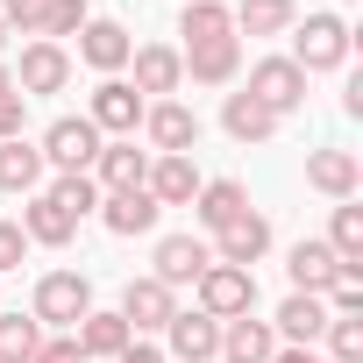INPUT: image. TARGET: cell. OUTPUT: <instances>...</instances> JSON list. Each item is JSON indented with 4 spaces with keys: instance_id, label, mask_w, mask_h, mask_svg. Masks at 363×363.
Returning a JSON list of instances; mask_svg holds the SVG:
<instances>
[{
    "instance_id": "cell-12",
    "label": "cell",
    "mask_w": 363,
    "mask_h": 363,
    "mask_svg": "<svg viewBox=\"0 0 363 363\" xmlns=\"http://www.w3.org/2000/svg\"><path fill=\"white\" fill-rule=\"evenodd\" d=\"M143 107H150V100H143L128 79H100L93 100H86V121H93L100 135H135V128H143Z\"/></svg>"
},
{
    "instance_id": "cell-26",
    "label": "cell",
    "mask_w": 363,
    "mask_h": 363,
    "mask_svg": "<svg viewBox=\"0 0 363 363\" xmlns=\"http://www.w3.org/2000/svg\"><path fill=\"white\" fill-rule=\"evenodd\" d=\"M178 36H186V50H200V43H235L228 0H186V8H178Z\"/></svg>"
},
{
    "instance_id": "cell-11",
    "label": "cell",
    "mask_w": 363,
    "mask_h": 363,
    "mask_svg": "<svg viewBox=\"0 0 363 363\" xmlns=\"http://www.w3.org/2000/svg\"><path fill=\"white\" fill-rule=\"evenodd\" d=\"M128 57H135V36H128L114 15H93V22L79 29V65H93L100 79H121Z\"/></svg>"
},
{
    "instance_id": "cell-4",
    "label": "cell",
    "mask_w": 363,
    "mask_h": 363,
    "mask_svg": "<svg viewBox=\"0 0 363 363\" xmlns=\"http://www.w3.org/2000/svg\"><path fill=\"white\" fill-rule=\"evenodd\" d=\"M100 143H107V135H100V128H93L86 114H57V121L43 128V143H36V150H43V164H50V171L65 178V171H93Z\"/></svg>"
},
{
    "instance_id": "cell-7",
    "label": "cell",
    "mask_w": 363,
    "mask_h": 363,
    "mask_svg": "<svg viewBox=\"0 0 363 363\" xmlns=\"http://www.w3.org/2000/svg\"><path fill=\"white\" fill-rule=\"evenodd\" d=\"M72 86V50L65 43H22V65H15V93L22 100H50V93H65Z\"/></svg>"
},
{
    "instance_id": "cell-10",
    "label": "cell",
    "mask_w": 363,
    "mask_h": 363,
    "mask_svg": "<svg viewBox=\"0 0 363 363\" xmlns=\"http://www.w3.org/2000/svg\"><path fill=\"white\" fill-rule=\"evenodd\" d=\"M207 264H214V242H207V235H164V242L150 250V278L171 285V292H178V285H200Z\"/></svg>"
},
{
    "instance_id": "cell-17",
    "label": "cell",
    "mask_w": 363,
    "mask_h": 363,
    "mask_svg": "<svg viewBox=\"0 0 363 363\" xmlns=\"http://www.w3.org/2000/svg\"><path fill=\"white\" fill-rule=\"evenodd\" d=\"M143 193H150L157 207H193V193H200V164H193V157H150Z\"/></svg>"
},
{
    "instance_id": "cell-39",
    "label": "cell",
    "mask_w": 363,
    "mask_h": 363,
    "mask_svg": "<svg viewBox=\"0 0 363 363\" xmlns=\"http://www.w3.org/2000/svg\"><path fill=\"white\" fill-rule=\"evenodd\" d=\"M36 363H86V356H79V342H72V335H43Z\"/></svg>"
},
{
    "instance_id": "cell-21",
    "label": "cell",
    "mask_w": 363,
    "mask_h": 363,
    "mask_svg": "<svg viewBox=\"0 0 363 363\" xmlns=\"http://www.w3.org/2000/svg\"><path fill=\"white\" fill-rule=\"evenodd\" d=\"M72 342H79V356H86V363H114V356H121V349H128L135 335H128V320H121V313L93 306V313H86V320L72 328Z\"/></svg>"
},
{
    "instance_id": "cell-32",
    "label": "cell",
    "mask_w": 363,
    "mask_h": 363,
    "mask_svg": "<svg viewBox=\"0 0 363 363\" xmlns=\"http://www.w3.org/2000/svg\"><path fill=\"white\" fill-rule=\"evenodd\" d=\"M43 193H50V200H57V207H65L72 221H86V214H100V186H93L86 171H65V178H50Z\"/></svg>"
},
{
    "instance_id": "cell-38",
    "label": "cell",
    "mask_w": 363,
    "mask_h": 363,
    "mask_svg": "<svg viewBox=\"0 0 363 363\" xmlns=\"http://www.w3.org/2000/svg\"><path fill=\"white\" fill-rule=\"evenodd\" d=\"M22 128H29V100H22V93H8V100H0V143H15Z\"/></svg>"
},
{
    "instance_id": "cell-24",
    "label": "cell",
    "mask_w": 363,
    "mask_h": 363,
    "mask_svg": "<svg viewBox=\"0 0 363 363\" xmlns=\"http://www.w3.org/2000/svg\"><path fill=\"white\" fill-rule=\"evenodd\" d=\"M335 271H342V264H335V250H328L320 235L292 242V257H285V278H292V292H313V299L335 285Z\"/></svg>"
},
{
    "instance_id": "cell-28",
    "label": "cell",
    "mask_w": 363,
    "mask_h": 363,
    "mask_svg": "<svg viewBox=\"0 0 363 363\" xmlns=\"http://www.w3.org/2000/svg\"><path fill=\"white\" fill-rule=\"evenodd\" d=\"M186 57L193 86H235L242 79V43H200V50H178Z\"/></svg>"
},
{
    "instance_id": "cell-22",
    "label": "cell",
    "mask_w": 363,
    "mask_h": 363,
    "mask_svg": "<svg viewBox=\"0 0 363 363\" xmlns=\"http://www.w3.org/2000/svg\"><path fill=\"white\" fill-rule=\"evenodd\" d=\"M278 356V335H271V320H257V313H242V320H221V356L214 363H271Z\"/></svg>"
},
{
    "instance_id": "cell-23",
    "label": "cell",
    "mask_w": 363,
    "mask_h": 363,
    "mask_svg": "<svg viewBox=\"0 0 363 363\" xmlns=\"http://www.w3.org/2000/svg\"><path fill=\"white\" fill-rule=\"evenodd\" d=\"M306 186L328 193V200H356V186H363L356 150H313V157H306Z\"/></svg>"
},
{
    "instance_id": "cell-41",
    "label": "cell",
    "mask_w": 363,
    "mask_h": 363,
    "mask_svg": "<svg viewBox=\"0 0 363 363\" xmlns=\"http://www.w3.org/2000/svg\"><path fill=\"white\" fill-rule=\"evenodd\" d=\"M271 363H328V356H313V349H285V342H278V356H271Z\"/></svg>"
},
{
    "instance_id": "cell-15",
    "label": "cell",
    "mask_w": 363,
    "mask_h": 363,
    "mask_svg": "<svg viewBox=\"0 0 363 363\" xmlns=\"http://www.w3.org/2000/svg\"><path fill=\"white\" fill-rule=\"evenodd\" d=\"M271 257V221L250 207V214H235L221 235H214V264H235V271H257Z\"/></svg>"
},
{
    "instance_id": "cell-2",
    "label": "cell",
    "mask_w": 363,
    "mask_h": 363,
    "mask_svg": "<svg viewBox=\"0 0 363 363\" xmlns=\"http://www.w3.org/2000/svg\"><path fill=\"white\" fill-rule=\"evenodd\" d=\"M285 36H292V65H299L306 79H313V72H342V65H349V22H342V15H328V8H320V15H306V22H292Z\"/></svg>"
},
{
    "instance_id": "cell-13",
    "label": "cell",
    "mask_w": 363,
    "mask_h": 363,
    "mask_svg": "<svg viewBox=\"0 0 363 363\" xmlns=\"http://www.w3.org/2000/svg\"><path fill=\"white\" fill-rule=\"evenodd\" d=\"M86 178H93L100 193H135L143 178H150V150H135V135H107Z\"/></svg>"
},
{
    "instance_id": "cell-29",
    "label": "cell",
    "mask_w": 363,
    "mask_h": 363,
    "mask_svg": "<svg viewBox=\"0 0 363 363\" xmlns=\"http://www.w3.org/2000/svg\"><path fill=\"white\" fill-rule=\"evenodd\" d=\"M228 22H235V43L242 36H285L299 22V8H292V0H235Z\"/></svg>"
},
{
    "instance_id": "cell-8",
    "label": "cell",
    "mask_w": 363,
    "mask_h": 363,
    "mask_svg": "<svg viewBox=\"0 0 363 363\" xmlns=\"http://www.w3.org/2000/svg\"><path fill=\"white\" fill-rule=\"evenodd\" d=\"M114 313H121V320H128V335L143 342V335H164V320L178 313V292H171V285H157V278L143 271V278H128V285H121V306H114Z\"/></svg>"
},
{
    "instance_id": "cell-20",
    "label": "cell",
    "mask_w": 363,
    "mask_h": 363,
    "mask_svg": "<svg viewBox=\"0 0 363 363\" xmlns=\"http://www.w3.org/2000/svg\"><path fill=\"white\" fill-rule=\"evenodd\" d=\"M320 328H328V306H320L313 292H285V306H278L271 335H278L285 349H313V342H320Z\"/></svg>"
},
{
    "instance_id": "cell-36",
    "label": "cell",
    "mask_w": 363,
    "mask_h": 363,
    "mask_svg": "<svg viewBox=\"0 0 363 363\" xmlns=\"http://www.w3.org/2000/svg\"><path fill=\"white\" fill-rule=\"evenodd\" d=\"M43 15H50V0H0V22L22 29V36H36V29H43Z\"/></svg>"
},
{
    "instance_id": "cell-27",
    "label": "cell",
    "mask_w": 363,
    "mask_h": 363,
    "mask_svg": "<svg viewBox=\"0 0 363 363\" xmlns=\"http://www.w3.org/2000/svg\"><path fill=\"white\" fill-rule=\"evenodd\" d=\"M221 128H228V135H235V143L250 150V143H271V135H278V114H271L264 100H250V93L235 86V93L221 100Z\"/></svg>"
},
{
    "instance_id": "cell-33",
    "label": "cell",
    "mask_w": 363,
    "mask_h": 363,
    "mask_svg": "<svg viewBox=\"0 0 363 363\" xmlns=\"http://www.w3.org/2000/svg\"><path fill=\"white\" fill-rule=\"evenodd\" d=\"M320 342H328V363H363V313H328Z\"/></svg>"
},
{
    "instance_id": "cell-3",
    "label": "cell",
    "mask_w": 363,
    "mask_h": 363,
    "mask_svg": "<svg viewBox=\"0 0 363 363\" xmlns=\"http://www.w3.org/2000/svg\"><path fill=\"white\" fill-rule=\"evenodd\" d=\"M193 299H200V313H207V320H242V313H257V271L207 264V271H200V285H193Z\"/></svg>"
},
{
    "instance_id": "cell-25",
    "label": "cell",
    "mask_w": 363,
    "mask_h": 363,
    "mask_svg": "<svg viewBox=\"0 0 363 363\" xmlns=\"http://www.w3.org/2000/svg\"><path fill=\"white\" fill-rule=\"evenodd\" d=\"M193 214H200V228H207V235H221L235 214H250V193L235 186V178H200V193H193Z\"/></svg>"
},
{
    "instance_id": "cell-5",
    "label": "cell",
    "mask_w": 363,
    "mask_h": 363,
    "mask_svg": "<svg viewBox=\"0 0 363 363\" xmlns=\"http://www.w3.org/2000/svg\"><path fill=\"white\" fill-rule=\"evenodd\" d=\"M143 143H150V157H193L200 150V114L186 100H150L143 107Z\"/></svg>"
},
{
    "instance_id": "cell-6",
    "label": "cell",
    "mask_w": 363,
    "mask_h": 363,
    "mask_svg": "<svg viewBox=\"0 0 363 363\" xmlns=\"http://www.w3.org/2000/svg\"><path fill=\"white\" fill-rule=\"evenodd\" d=\"M242 93H250V100H264V107L285 121V114H299V107H306V72H299L292 57H257V65H250V79H242Z\"/></svg>"
},
{
    "instance_id": "cell-19",
    "label": "cell",
    "mask_w": 363,
    "mask_h": 363,
    "mask_svg": "<svg viewBox=\"0 0 363 363\" xmlns=\"http://www.w3.org/2000/svg\"><path fill=\"white\" fill-rule=\"evenodd\" d=\"M157 200L135 186V193H100V221H107V235H121V242H135V235H150L157 228Z\"/></svg>"
},
{
    "instance_id": "cell-31",
    "label": "cell",
    "mask_w": 363,
    "mask_h": 363,
    "mask_svg": "<svg viewBox=\"0 0 363 363\" xmlns=\"http://www.w3.org/2000/svg\"><path fill=\"white\" fill-rule=\"evenodd\" d=\"M36 349H43L36 313H0V363H36Z\"/></svg>"
},
{
    "instance_id": "cell-42",
    "label": "cell",
    "mask_w": 363,
    "mask_h": 363,
    "mask_svg": "<svg viewBox=\"0 0 363 363\" xmlns=\"http://www.w3.org/2000/svg\"><path fill=\"white\" fill-rule=\"evenodd\" d=\"M8 93H15V72H8V65H0V100H8Z\"/></svg>"
},
{
    "instance_id": "cell-43",
    "label": "cell",
    "mask_w": 363,
    "mask_h": 363,
    "mask_svg": "<svg viewBox=\"0 0 363 363\" xmlns=\"http://www.w3.org/2000/svg\"><path fill=\"white\" fill-rule=\"evenodd\" d=\"M8 36H15V29H8V22H0V50H8Z\"/></svg>"
},
{
    "instance_id": "cell-9",
    "label": "cell",
    "mask_w": 363,
    "mask_h": 363,
    "mask_svg": "<svg viewBox=\"0 0 363 363\" xmlns=\"http://www.w3.org/2000/svg\"><path fill=\"white\" fill-rule=\"evenodd\" d=\"M164 363H214L221 356V320H207L200 306H178L171 320H164Z\"/></svg>"
},
{
    "instance_id": "cell-34",
    "label": "cell",
    "mask_w": 363,
    "mask_h": 363,
    "mask_svg": "<svg viewBox=\"0 0 363 363\" xmlns=\"http://www.w3.org/2000/svg\"><path fill=\"white\" fill-rule=\"evenodd\" d=\"M86 22H93V15H86V0H50V15H43L36 36H43V43H65V36H79Z\"/></svg>"
},
{
    "instance_id": "cell-18",
    "label": "cell",
    "mask_w": 363,
    "mask_h": 363,
    "mask_svg": "<svg viewBox=\"0 0 363 363\" xmlns=\"http://www.w3.org/2000/svg\"><path fill=\"white\" fill-rule=\"evenodd\" d=\"M43 178H50V164H43V150H36L29 135H15V143H0V193H15V200H29V193H43Z\"/></svg>"
},
{
    "instance_id": "cell-40",
    "label": "cell",
    "mask_w": 363,
    "mask_h": 363,
    "mask_svg": "<svg viewBox=\"0 0 363 363\" xmlns=\"http://www.w3.org/2000/svg\"><path fill=\"white\" fill-rule=\"evenodd\" d=\"M114 363H164V349H150V342H128Z\"/></svg>"
},
{
    "instance_id": "cell-30",
    "label": "cell",
    "mask_w": 363,
    "mask_h": 363,
    "mask_svg": "<svg viewBox=\"0 0 363 363\" xmlns=\"http://www.w3.org/2000/svg\"><path fill=\"white\" fill-rule=\"evenodd\" d=\"M328 250H335V264L342 271H363V207L356 200H335V214H328V235H320Z\"/></svg>"
},
{
    "instance_id": "cell-37",
    "label": "cell",
    "mask_w": 363,
    "mask_h": 363,
    "mask_svg": "<svg viewBox=\"0 0 363 363\" xmlns=\"http://www.w3.org/2000/svg\"><path fill=\"white\" fill-rule=\"evenodd\" d=\"M22 257H29V235H22V221H0V278H8V271H22Z\"/></svg>"
},
{
    "instance_id": "cell-14",
    "label": "cell",
    "mask_w": 363,
    "mask_h": 363,
    "mask_svg": "<svg viewBox=\"0 0 363 363\" xmlns=\"http://www.w3.org/2000/svg\"><path fill=\"white\" fill-rule=\"evenodd\" d=\"M128 86L143 93V100H178V86H186V57H178L171 43H135V57H128Z\"/></svg>"
},
{
    "instance_id": "cell-1",
    "label": "cell",
    "mask_w": 363,
    "mask_h": 363,
    "mask_svg": "<svg viewBox=\"0 0 363 363\" xmlns=\"http://www.w3.org/2000/svg\"><path fill=\"white\" fill-rule=\"evenodd\" d=\"M29 313H36V328H57V335H72V328L93 313V278H86V271H43V278H36V299H29Z\"/></svg>"
},
{
    "instance_id": "cell-35",
    "label": "cell",
    "mask_w": 363,
    "mask_h": 363,
    "mask_svg": "<svg viewBox=\"0 0 363 363\" xmlns=\"http://www.w3.org/2000/svg\"><path fill=\"white\" fill-rule=\"evenodd\" d=\"M328 313H363V271H335V285L320 292Z\"/></svg>"
},
{
    "instance_id": "cell-16",
    "label": "cell",
    "mask_w": 363,
    "mask_h": 363,
    "mask_svg": "<svg viewBox=\"0 0 363 363\" xmlns=\"http://www.w3.org/2000/svg\"><path fill=\"white\" fill-rule=\"evenodd\" d=\"M15 221H22V235H29V250H65V242L79 235V221H72V214H65V207H57L50 193H29Z\"/></svg>"
}]
</instances>
